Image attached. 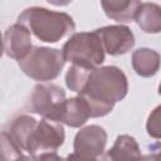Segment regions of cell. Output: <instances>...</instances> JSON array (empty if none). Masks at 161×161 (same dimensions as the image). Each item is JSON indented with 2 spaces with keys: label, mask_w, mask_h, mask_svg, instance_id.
<instances>
[{
  "label": "cell",
  "mask_w": 161,
  "mask_h": 161,
  "mask_svg": "<svg viewBox=\"0 0 161 161\" xmlns=\"http://www.w3.org/2000/svg\"><path fill=\"white\" fill-rule=\"evenodd\" d=\"M65 84L88 102L92 118L111 113L128 92L126 74L114 65L89 68L72 64L65 74Z\"/></svg>",
  "instance_id": "obj_1"
},
{
  "label": "cell",
  "mask_w": 161,
  "mask_h": 161,
  "mask_svg": "<svg viewBox=\"0 0 161 161\" xmlns=\"http://www.w3.org/2000/svg\"><path fill=\"white\" fill-rule=\"evenodd\" d=\"M18 23L26 26L36 39L44 43H57L75 30V23L69 14L42 6L24 9L18 16Z\"/></svg>",
  "instance_id": "obj_2"
},
{
  "label": "cell",
  "mask_w": 161,
  "mask_h": 161,
  "mask_svg": "<svg viewBox=\"0 0 161 161\" xmlns=\"http://www.w3.org/2000/svg\"><path fill=\"white\" fill-rule=\"evenodd\" d=\"M65 64L62 49L48 47H33L29 53L18 60L19 68L29 78L36 82L55 79Z\"/></svg>",
  "instance_id": "obj_3"
},
{
  "label": "cell",
  "mask_w": 161,
  "mask_h": 161,
  "mask_svg": "<svg viewBox=\"0 0 161 161\" xmlns=\"http://www.w3.org/2000/svg\"><path fill=\"white\" fill-rule=\"evenodd\" d=\"M65 62L83 67H99L104 62V48L94 31L74 33L62 48Z\"/></svg>",
  "instance_id": "obj_4"
},
{
  "label": "cell",
  "mask_w": 161,
  "mask_h": 161,
  "mask_svg": "<svg viewBox=\"0 0 161 161\" xmlns=\"http://www.w3.org/2000/svg\"><path fill=\"white\" fill-rule=\"evenodd\" d=\"M64 141L65 132L63 123L43 117L31 127L24 146V152H28L31 158H38L43 153L57 152Z\"/></svg>",
  "instance_id": "obj_5"
},
{
  "label": "cell",
  "mask_w": 161,
  "mask_h": 161,
  "mask_svg": "<svg viewBox=\"0 0 161 161\" xmlns=\"http://www.w3.org/2000/svg\"><path fill=\"white\" fill-rule=\"evenodd\" d=\"M65 91L57 84L43 82L36 84L30 94V112L59 122L65 103Z\"/></svg>",
  "instance_id": "obj_6"
},
{
  "label": "cell",
  "mask_w": 161,
  "mask_h": 161,
  "mask_svg": "<svg viewBox=\"0 0 161 161\" xmlns=\"http://www.w3.org/2000/svg\"><path fill=\"white\" fill-rule=\"evenodd\" d=\"M107 145V132L98 125H89L80 128L73 141V153L68 158L98 160L102 157Z\"/></svg>",
  "instance_id": "obj_7"
},
{
  "label": "cell",
  "mask_w": 161,
  "mask_h": 161,
  "mask_svg": "<svg viewBox=\"0 0 161 161\" xmlns=\"http://www.w3.org/2000/svg\"><path fill=\"white\" fill-rule=\"evenodd\" d=\"M104 52L109 55L117 57L126 54L135 45V35L126 25H107L96 29Z\"/></svg>",
  "instance_id": "obj_8"
},
{
  "label": "cell",
  "mask_w": 161,
  "mask_h": 161,
  "mask_svg": "<svg viewBox=\"0 0 161 161\" xmlns=\"http://www.w3.org/2000/svg\"><path fill=\"white\" fill-rule=\"evenodd\" d=\"M30 34V30L20 23L10 25L4 33V54L16 60L24 58L33 48Z\"/></svg>",
  "instance_id": "obj_9"
},
{
  "label": "cell",
  "mask_w": 161,
  "mask_h": 161,
  "mask_svg": "<svg viewBox=\"0 0 161 161\" xmlns=\"http://www.w3.org/2000/svg\"><path fill=\"white\" fill-rule=\"evenodd\" d=\"M91 117L92 114L88 102L82 96H77L65 99L59 122L69 127H80Z\"/></svg>",
  "instance_id": "obj_10"
},
{
  "label": "cell",
  "mask_w": 161,
  "mask_h": 161,
  "mask_svg": "<svg viewBox=\"0 0 161 161\" xmlns=\"http://www.w3.org/2000/svg\"><path fill=\"white\" fill-rule=\"evenodd\" d=\"M132 68L140 77H153L161 65L160 54L151 48H138L132 53Z\"/></svg>",
  "instance_id": "obj_11"
},
{
  "label": "cell",
  "mask_w": 161,
  "mask_h": 161,
  "mask_svg": "<svg viewBox=\"0 0 161 161\" xmlns=\"http://www.w3.org/2000/svg\"><path fill=\"white\" fill-rule=\"evenodd\" d=\"M101 5L107 18L118 23H130L135 20L141 0H101Z\"/></svg>",
  "instance_id": "obj_12"
},
{
  "label": "cell",
  "mask_w": 161,
  "mask_h": 161,
  "mask_svg": "<svg viewBox=\"0 0 161 161\" xmlns=\"http://www.w3.org/2000/svg\"><path fill=\"white\" fill-rule=\"evenodd\" d=\"M135 21L143 33H161V6L155 3H142L136 11Z\"/></svg>",
  "instance_id": "obj_13"
},
{
  "label": "cell",
  "mask_w": 161,
  "mask_h": 161,
  "mask_svg": "<svg viewBox=\"0 0 161 161\" xmlns=\"http://www.w3.org/2000/svg\"><path fill=\"white\" fill-rule=\"evenodd\" d=\"M106 157L113 161L140 160L142 158V153L135 137L130 135H119L117 136L113 146L107 151Z\"/></svg>",
  "instance_id": "obj_14"
},
{
  "label": "cell",
  "mask_w": 161,
  "mask_h": 161,
  "mask_svg": "<svg viewBox=\"0 0 161 161\" xmlns=\"http://www.w3.org/2000/svg\"><path fill=\"white\" fill-rule=\"evenodd\" d=\"M1 150H3V156L5 160L10 158H28L29 156L24 155V151L14 142V140L10 137L8 131L1 132Z\"/></svg>",
  "instance_id": "obj_15"
},
{
  "label": "cell",
  "mask_w": 161,
  "mask_h": 161,
  "mask_svg": "<svg viewBox=\"0 0 161 161\" xmlns=\"http://www.w3.org/2000/svg\"><path fill=\"white\" fill-rule=\"evenodd\" d=\"M147 135L152 138L161 140V104L155 107L146 121Z\"/></svg>",
  "instance_id": "obj_16"
},
{
  "label": "cell",
  "mask_w": 161,
  "mask_h": 161,
  "mask_svg": "<svg viewBox=\"0 0 161 161\" xmlns=\"http://www.w3.org/2000/svg\"><path fill=\"white\" fill-rule=\"evenodd\" d=\"M142 158H151V160H160L161 158V141L148 145L147 155L142 156Z\"/></svg>",
  "instance_id": "obj_17"
},
{
  "label": "cell",
  "mask_w": 161,
  "mask_h": 161,
  "mask_svg": "<svg viewBox=\"0 0 161 161\" xmlns=\"http://www.w3.org/2000/svg\"><path fill=\"white\" fill-rule=\"evenodd\" d=\"M45 1L54 6H65V5L70 4L73 0H45Z\"/></svg>",
  "instance_id": "obj_18"
},
{
  "label": "cell",
  "mask_w": 161,
  "mask_h": 161,
  "mask_svg": "<svg viewBox=\"0 0 161 161\" xmlns=\"http://www.w3.org/2000/svg\"><path fill=\"white\" fill-rule=\"evenodd\" d=\"M158 94L161 96V82H160V84H158Z\"/></svg>",
  "instance_id": "obj_19"
}]
</instances>
